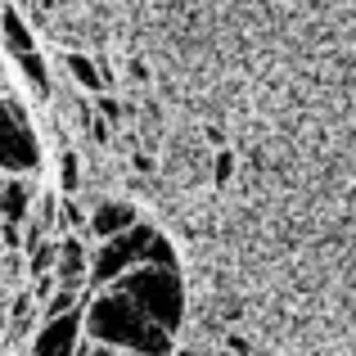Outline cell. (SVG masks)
Wrapping results in <instances>:
<instances>
[{
    "instance_id": "1",
    "label": "cell",
    "mask_w": 356,
    "mask_h": 356,
    "mask_svg": "<svg viewBox=\"0 0 356 356\" xmlns=\"http://www.w3.org/2000/svg\"><path fill=\"white\" fill-rule=\"evenodd\" d=\"M81 325H86L90 343H108L131 356H172L176 334H167L158 321H149L145 307L127 298L118 284H104L81 302Z\"/></svg>"
},
{
    "instance_id": "2",
    "label": "cell",
    "mask_w": 356,
    "mask_h": 356,
    "mask_svg": "<svg viewBox=\"0 0 356 356\" xmlns=\"http://www.w3.org/2000/svg\"><path fill=\"white\" fill-rule=\"evenodd\" d=\"M113 284L127 298H136V307H145L149 321H158L167 334H181L185 312H190L181 266H154V261H140V266H131L127 275H118Z\"/></svg>"
},
{
    "instance_id": "3",
    "label": "cell",
    "mask_w": 356,
    "mask_h": 356,
    "mask_svg": "<svg viewBox=\"0 0 356 356\" xmlns=\"http://www.w3.org/2000/svg\"><path fill=\"white\" fill-rule=\"evenodd\" d=\"M154 239H158V226H149V221H136L131 230H122L113 239H99V248H90V289L113 284V280L127 275L131 266L149 261Z\"/></svg>"
},
{
    "instance_id": "4",
    "label": "cell",
    "mask_w": 356,
    "mask_h": 356,
    "mask_svg": "<svg viewBox=\"0 0 356 356\" xmlns=\"http://www.w3.org/2000/svg\"><path fill=\"white\" fill-rule=\"evenodd\" d=\"M41 167V140H36L27 108L18 99H0V172L27 176Z\"/></svg>"
},
{
    "instance_id": "5",
    "label": "cell",
    "mask_w": 356,
    "mask_h": 356,
    "mask_svg": "<svg viewBox=\"0 0 356 356\" xmlns=\"http://www.w3.org/2000/svg\"><path fill=\"white\" fill-rule=\"evenodd\" d=\"M81 339H86L81 307H72L63 316H45L32 339V356H81Z\"/></svg>"
},
{
    "instance_id": "6",
    "label": "cell",
    "mask_w": 356,
    "mask_h": 356,
    "mask_svg": "<svg viewBox=\"0 0 356 356\" xmlns=\"http://www.w3.org/2000/svg\"><path fill=\"white\" fill-rule=\"evenodd\" d=\"M136 221H145L136 203H127V199H104V203H95V208H90L86 230H90L95 239H113V235H122V230H131Z\"/></svg>"
},
{
    "instance_id": "7",
    "label": "cell",
    "mask_w": 356,
    "mask_h": 356,
    "mask_svg": "<svg viewBox=\"0 0 356 356\" xmlns=\"http://www.w3.org/2000/svg\"><path fill=\"white\" fill-rule=\"evenodd\" d=\"M54 280H59V284H68V289H86V284H90V248L81 243L77 230L59 239V261H54Z\"/></svg>"
},
{
    "instance_id": "8",
    "label": "cell",
    "mask_w": 356,
    "mask_h": 356,
    "mask_svg": "<svg viewBox=\"0 0 356 356\" xmlns=\"http://www.w3.org/2000/svg\"><path fill=\"white\" fill-rule=\"evenodd\" d=\"M32 185L23 181V176H9L5 185H0V221H14V226H23L27 217H32Z\"/></svg>"
},
{
    "instance_id": "9",
    "label": "cell",
    "mask_w": 356,
    "mask_h": 356,
    "mask_svg": "<svg viewBox=\"0 0 356 356\" xmlns=\"http://www.w3.org/2000/svg\"><path fill=\"white\" fill-rule=\"evenodd\" d=\"M0 41H5L9 59H14V54L36 50V36H32V27H27V18L18 14V9L9 5V0H5V9H0Z\"/></svg>"
},
{
    "instance_id": "10",
    "label": "cell",
    "mask_w": 356,
    "mask_h": 356,
    "mask_svg": "<svg viewBox=\"0 0 356 356\" xmlns=\"http://www.w3.org/2000/svg\"><path fill=\"white\" fill-rule=\"evenodd\" d=\"M63 68H68V77L77 81L81 90H90V95H99V90L108 86V72L99 68L95 59H86V54H77V50H68V54H63Z\"/></svg>"
},
{
    "instance_id": "11",
    "label": "cell",
    "mask_w": 356,
    "mask_h": 356,
    "mask_svg": "<svg viewBox=\"0 0 356 356\" xmlns=\"http://www.w3.org/2000/svg\"><path fill=\"white\" fill-rule=\"evenodd\" d=\"M54 261H59V239H36L32 248H27V275H54Z\"/></svg>"
},
{
    "instance_id": "12",
    "label": "cell",
    "mask_w": 356,
    "mask_h": 356,
    "mask_svg": "<svg viewBox=\"0 0 356 356\" xmlns=\"http://www.w3.org/2000/svg\"><path fill=\"white\" fill-rule=\"evenodd\" d=\"M14 63H18V72H23L27 81H32L41 95H50V68H45V59H41V50H27V54H14Z\"/></svg>"
},
{
    "instance_id": "13",
    "label": "cell",
    "mask_w": 356,
    "mask_h": 356,
    "mask_svg": "<svg viewBox=\"0 0 356 356\" xmlns=\"http://www.w3.org/2000/svg\"><path fill=\"white\" fill-rule=\"evenodd\" d=\"M45 312L41 316H63V312H72V307H81V289H68V284H54V293L45 298Z\"/></svg>"
},
{
    "instance_id": "14",
    "label": "cell",
    "mask_w": 356,
    "mask_h": 356,
    "mask_svg": "<svg viewBox=\"0 0 356 356\" xmlns=\"http://www.w3.org/2000/svg\"><path fill=\"white\" fill-rule=\"evenodd\" d=\"M59 185H63V194H77L81 190V163H77L72 149H63V158H59Z\"/></svg>"
},
{
    "instance_id": "15",
    "label": "cell",
    "mask_w": 356,
    "mask_h": 356,
    "mask_svg": "<svg viewBox=\"0 0 356 356\" xmlns=\"http://www.w3.org/2000/svg\"><path fill=\"white\" fill-rule=\"evenodd\" d=\"M59 221H63L68 230H81V226H86V212H81V203L72 199V194H63V203H59Z\"/></svg>"
},
{
    "instance_id": "16",
    "label": "cell",
    "mask_w": 356,
    "mask_h": 356,
    "mask_svg": "<svg viewBox=\"0 0 356 356\" xmlns=\"http://www.w3.org/2000/svg\"><path fill=\"white\" fill-rule=\"evenodd\" d=\"M95 108H99V118H104V122H118L122 118V104H118L113 95H104V90L95 95Z\"/></svg>"
},
{
    "instance_id": "17",
    "label": "cell",
    "mask_w": 356,
    "mask_h": 356,
    "mask_svg": "<svg viewBox=\"0 0 356 356\" xmlns=\"http://www.w3.org/2000/svg\"><path fill=\"white\" fill-rule=\"evenodd\" d=\"M230 172H235V154H230V149H221V154H217V185H226Z\"/></svg>"
},
{
    "instance_id": "18",
    "label": "cell",
    "mask_w": 356,
    "mask_h": 356,
    "mask_svg": "<svg viewBox=\"0 0 356 356\" xmlns=\"http://www.w3.org/2000/svg\"><path fill=\"white\" fill-rule=\"evenodd\" d=\"M32 5H36V9H54V0H32Z\"/></svg>"
}]
</instances>
